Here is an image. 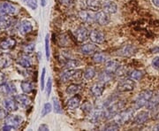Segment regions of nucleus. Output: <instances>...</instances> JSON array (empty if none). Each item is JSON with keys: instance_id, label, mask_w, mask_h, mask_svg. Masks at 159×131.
Instances as JSON below:
<instances>
[{"instance_id": "1", "label": "nucleus", "mask_w": 159, "mask_h": 131, "mask_svg": "<svg viewBox=\"0 0 159 131\" xmlns=\"http://www.w3.org/2000/svg\"><path fill=\"white\" fill-rule=\"evenodd\" d=\"M125 106V102L123 100H115L110 105L103 107V119L110 120L114 118L119 112H121Z\"/></svg>"}, {"instance_id": "2", "label": "nucleus", "mask_w": 159, "mask_h": 131, "mask_svg": "<svg viewBox=\"0 0 159 131\" xmlns=\"http://www.w3.org/2000/svg\"><path fill=\"white\" fill-rule=\"evenodd\" d=\"M134 115V110L132 108H128L119 112L114 118H115V121L117 123H119V125H125V124L129 123L131 120H133Z\"/></svg>"}, {"instance_id": "3", "label": "nucleus", "mask_w": 159, "mask_h": 131, "mask_svg": "<svg viewBox=\"0 0 159 131\" xmlns=\"http://www.w3.org/2000/svg\"><path fill=\"white\" fill-rule=\"evenodd\" d=\"M153 91L150 90H144L141 91L134 101V109H141L145 106L148 100L153 96Z\"/></svg>"}, {"instance_id": "4", "label": "nucleus", "mask_w": 159, "mask_h": 131, "mask_svg": "<svg viewBox=\"0 0 159 131\" xmlns=\"http://www.w3.org/2000/svg\"><path fill=\"white\" fill-rule=\"evenodd\" d=\"M134 88H135L134 81L131 78H128V79H123L119 81L117 85V91L119 92H127V91H134Z\"/></svg>"}, {"instance_id": "5", "label": "nucleus", "mask_w": 159, "mask_h": 131, "mask_svg": "<svg viewBox=\"0 0 159 131\" xmlns=\"http://www.w3.org/2000/svg\"><path fill=\"white\" fill-rule=\"evenodd\" d=\"M17 13V8L14 5L8 2H3L0 4V14L6 16H13Z\"/></svg>"}, {"instance_id": "6", "label": "nucleus", "mask_w": 159, "mask_h": 131, "mask_svg": "<svg viewBox=\"0 0 159 131\" xmlns=\"http://www.w3.org/2000/svg\"><path fill=\"white\" fill-rule=\"evenodd\" d=\"M89 35H90V33H89V29H87L86 27H83V26L79 27L74 31L75 39L78 41L79 43H85V42H87L89 39Z\"/></svg>"}, {"instance_id": "7", "label": "nucleus", "mask_w": 159, "mask_h": 131, "mask_svg": "<svg viewBox=\"0 0 159 131\" xmlns=\"http://www.w3.org/2000/svg\"><path fill=\"white\" fill-rule=\"evenodd\" d=\"M3 106L8 113H13L19 109V104L14 97H8L3 100Z\"/></svg>"}, {"instance_id": "8", "label": "nucleus", "mask_w": 159, "mask_h": 131, "mask_svg": "<svg viewBox=\"0 0 159 131\" xmlns=\"http://www.w3.org/2000/svg\"><path fill=\"white\" fill-rule=\"evenodd\" d=\"M22 121V117L20 115H17V114H8L5 118V124L12 126L16 129L21 125Z\"/></svg>"}, {"instance_id": "9", "label": "nucleus", "mask_w": 159, "mask_h": 131, "mask_svg": "<svg viewBox=\"0 0 159 131\" xmlns=\"http://www.w3.org/2000/svg\"><path fill=\"white\" fill-rule=\"evenodd\" d=\"M95 21L96 23L101 25V26H105L110 22L111 19L109 16V13L105 12L104 11H98L95 13Z\"/></svg>"}, {"instance_id": "10", "label": "nucleus", "mask_w": 159, "mask_h": 131, "mask_svg": "<svg viewBox=\"0 0 159 131\" xmlns=\"http://www.w3.org/2000/svg\"><path fill=\"white\" fill-rule=\"evenodd\" d=\"M136 48L134 45L127 44L121 47L119 51H117V55L121 56V57H131L136 52Z\"/></svg>"}, {"instance_id": "11", "label": "nucleus", "mask_w": 159, "mask_h": 131, "mask_svg": "<svg viewBox=\"0 0 159 131\" xmlns=\"http://www.w3.org/2000/svg\"><path fill=\"white\" fill-rule=\"evenodd\" d=\"M104 90H105V83L99 81L98 82H96L91 86L90 92L94 97H102Z\"/></svg>"}, {"instance_id": "12", "label": "nucleus", "mask_w": 159, "mask_h": 131, "mask_svg": "<svg viewBox=\"0 0 159 131\" xmlns=\"http://www.w3.org/2000/svg\"><path fill=\"white\" fill-rule=\"evenodd\" d=\"M0 93L3 95H16L17 94V89L12 82H6V84L0 86Z\"/></svg>"}, {"instance_id": "13", "label": "nucleus", "mask_w": 159, "mask_h": 131, "mask_svg": "<svg viewBox=\"0 0 159 131\" xmlns=\"http://www.w3.org/2000/svg\"><path fill=\"white\" fill-rule=\"evenodd\" d=\"M89 39L92 41V43L95 44H102L105 41V35L102 32L101 30H97V29H94L90 32V35H89Z\"/></svg>"}, {"instance_id": "14", "label": "nucleus", "mask_w": 159, "mask_h": 131, "mask_svg": "<svg viewBox=\"0 0 159 131\" xmlns=\"http://www.w3.org/2000/svg\"><path fill=\"white\" fill-rule=\"evenodd\" d=\"M97 49L98 47L95 44V43H88L80 46V51L84 55H93L94 53H96Z\"/></svg>"}, {"instance_id": "15", "label": "nucleus", "mask_w": 159, "mask_h": 131, "mask_svg": "<svg viewBox=\"0 0 159 131\" xmlns=\"http://www.w3.org/2000/svg\"><path fill=\"white\" fill-rule=\"evenodd\" d=\"M16 63H17L19 66H20L21 68L25 69L30 68L32 67V60H31V58L29 57V55L28 54H23L21 56L18 58L16 59Z\"/></svg>"}, {"instance_id": "16", "label": "nucleus", "mask_w": 159, "mask_h": 131, "mask_svg": "<svg viewBox=\"0 0 159 131\" xmlns=\"http://www.w3.org/2000/svg\"><path fill=\"white\" fill-rule=\"evenodd\" d=\"M102 11L107 12L109 14L111 13H115L118 11V6L116 5V3L111 1V0H105L102 1Z\"/></svg>"}, {"instance_id": "17", "label": "nucleus", "mask_w": 159, "mask_h": 131, "mask_svg": "<svg viewBox=\"0 0 159 131\" xmlns=\"http://www.w3.org/2000/svg\"><path fill=\"white\" fill-rule=\"evenodd\" d=\"M79 17L83 22L89 23V24L96 23V21H95V13H93V12H91L89 11H85V10L80 11L79 12Z\"/></svg>"}, {"instance_id": "18", "label": "nucleus", "mask_w": 159, "mask_h": 131, "mask_svg": "<svg viewBox=\"0 0 159 131\" xmlns=\"http://www.w3.org/2000/svg\"><path fill=\"white\" fill-rule=\"evenodd\" d=\"M14 97H15L18 104L22 107H27L31 104V98L26 93H24V94H16L14 96Z\"/></svg>"}, {"instance_id": "19", "label": "nucleus", "mask_w": 159, "mask_h": 131, "mask_svg": "<svg viewBox=\"0 0 159 131\" xmlns=\"http://www.w3.org/2000/svg\"><path fill=\"white\" fill-rule=\"evenodd\" d=\"M87 7L92 12H98L102 9V0H86Z\"/></svg>"}, {"instance_id": "20", "label": "nucleus", "mask_w": 159, "mask_h": 131, "mask_svg": "<svg viewBox=\"0 0 159 131\" xmlns=\"http://www.w3.org/2000/svg\"><path fill=\"white\" fill-rule=\"evenodd\" d=\"M15 45H16L15 39H13L11 37H8L0 43V49L3 51H9V50L13 49Z\"/></svg>"}, {"instance_id": "21", "label": "nucleus", "mask_w": 159, "mask_h": 131, "mask_svg": "<svg viewBox=\"0 0 159 131\" xmlns=\"http://www.w3.org/2000/svg\"><path fill=\"white\" fill-rule=\"evenodd\" d=\"M120 64H119V61L117 60H113V59H110V60H107L105 62V67H104V70L107 71L111 74H115L117 69L119 68Z\"/></svg>"}, {"instance_id": "22", "label": "nucleus", "mask_w": 159, "mask_h": 131, "mask_svg": "<svg viewBox=\"0 0 159 131\" xmlns=\"http://www.w3.org/2000/svg\"><path fill=\"white\" fill-rule=\"evenodd\" d=\"M148 119V113L145 111H142L134 117V123L136 125H142L144 124Z\"/></svg>"}, {"instance_id": "23", "label": "nucleus", "mask_w": 159, "mask_h": 131, "mask_svg": "<svg viewBox=\"0 0 159 131\" xmlns=\"http://www.w3.org/2000/svg\"><path fill=\"white\" fill-rule=\"evenodd\" d=\"M146 106L148 110H155V109L159 107V91L157 93H156L155 95L153 94V96L147 103Z\"/></svg>"}, {"instance_id": "24", "label": "nucleus", "mask_w": 159, "mask_h": 131, "mask_svg": "<svg viewBox=\"0 0 159 131\" xmlns=\"http://www.w3.org/2000/svg\"><path fill=\"white\" fill-rule=\"evenodd\" d=\"M33 30V26L30 21H23L20 25V34L23 35H26L31 33Z\"/></svg>"}, {"instance_id": "25", "label": "nucleus", "mask_w": 159, "mask_h": 131, "mask_svg": "<svg viewBox=\"0 0 159 131\" xmlns=\"http://www.w3.org/2000/svg\"><path fill=\"white\" fill-rule=\"evenodd\" d=\"M80 105V97L79 96H74L67 101V107L70 110H75Z\"/></svg>"}, {"instance_id": "26", "label": "nucleus", "mask_w": 159, "mask_h": 131, "mask_svg": "<svg viewBox=\"0 0 159 131\" xmlns=\"http://www.w3.org/2000/svg\"><path fill=\"white\" fill-rule=\"evenodd\" d=\"M34 83L30 81H22L20 82V89L21 91L26 93V94H29L32 91H34Z\"/></svg>"}, {"instance_id": "27", "label": "nucleus", "mask_w": 159, "mask_h": 131, "mask_svg": "<svg viewBox=\"0 0 159 131\" xmlns=\"http://www.w3.org/2000/svg\"><path fill=\"white\" fill-rule=\"evenodd\" d=\"M102 118H103V110L102 109H98V110L93 112L90 114L89 120H90L91 122H93V123H97Z\"/></svg>"}, {"instance_id": "28", "label": "nucleus", "mask_w": 159, "mask_h": 131, "mask_svg": "<svg viewBox=\"0 0 159 131\" xmlns=\"http://www.w3.org/2000/svg\"><path fill=\"white\" fill-rule=\"evenodd\" d=\"M11 26V20L6 15L0 14V29H7Z\"/></svg>"}, {"instance_id": "29", "label": "nucleus", "mask_w": 159, "mask_h": 131, "mask_svg": "<svg viewBox=\"0 0 159 131\" xmlns=\"http://www.w3.org/2000/svg\"><path fill=\"white\" fill-rule=\"evenodd\" d=\"M11 58L8 55H6V54L0 55V69L7 68L11 65Z\"/></svg>"}, {"instance_id": "30", "label": "nucleus", "mask_w": 159, "mask_h": 131, "mask_svg": "<svg viewBox=\"0 0 159 131\" xmlns=\"http://www.w3.org/2000/svg\"><path fill=\"white\" fill-rule=\"evenodd\" d=\"M96 74H97V72H96V70L94 68H92V67H89V68H87L85 69V71L83 72V77L85 78L86 80L89 81L92 80L95 76H96Z\"/></svg>"}, {"instance_id": "31", "label": "nucleus", "mask_w": 159, "mask_h": 131, "mask_svg": "<svg viewBox=\"0 0 159 131\" xmlns=\"http://www.w3.org/2000/svg\"><path fill=\"white\" fill-rule=\"evenodd\" d=\"M143 72L141 70H137V69H134L130 72H128V76L130 77L131 79L134 81H139L142 79L143 77Z\"/></svg>"}, {"instance_id": "32", "label": "nucleus", "mask_w": 159, "mask_h": 131, "mask_svg": "<svg viewBox=\"0 0 159 131\" xmlns=\"http://www.w3.org/2000/svg\"><path fill=\"white\" fill-rule=\"evenodd\" d=\"M93 61L95 63H97V64H101V63L106 62V56L102 53V52H96L93 54Z\"/></svg>"}, {"instance_id": "33", "label": "nucleus", "mask_w": 159, "mask_h": 131, "mask_svg": "<svg viewBox=\"0 0 159 131\" xmlns=\"http://www.w3.org/2000/svg\"><path fill=\"white\" fill-rule=\"evenodd\" d=\"M74 69H67L66 71H65L62 74H61V81L64 82H66L69 80H73V75H74Z\"/></svg>"}, {"instance_id": "34", "label": "nucleus", "mask_w": 159, "mask_h": 131, "mask_svg": "<svg viewBox=\"0 0 159 131\" xmlns=\"http://www.w3.org/2000/svg\"><path fill=\"white\" fill-rule=\"evenodd\" d=\"M112 77H113V74H111V73H109L107 71H103L102 72L100 75H99V81L100 82H110V81L112 79Z\"/></svg>"}, {"instance_id": "35", "label": "nucleus", "mask_w": 159, "mask_h": 131, "mask_svg": "<svg viewBox=\"0 0 159 131\" xmlns=\"http://www.w3.org/2000/svg\"><path fill=\"white\" fill-rule=\"evenodd\" d=\"M80 91V85L78 84H70L69 86H67V88H66V94H68V95H75V94H77L78 93V91Z\"/></svg>"}, {"instance_id": "36", "label": "nucleus", "mask_w": 159, "mask_h": 131, "mask_svg": "<svg viewBox=\"0 0 159 131\" xmlns=\"http://www.w3.org/2000/svg\"><path fill=\"white\" fill-rule=\"evenodd\" d=\"M80 61L77 59H67L65 64V67L67 69H75L80 66Z\"/></svg>"}, {"instance_id": "37", "label": "nucleus", "mask_w": 159, "mask_h": 131, "mask_svg": "<svg viewBox=\"0 0 159 131\" xmlns=\"http://www.w3.org/2000/svg\"><path fill=\"white\" fill-rule=\"evenodd\" d=\"M58 44L60 46H70L72 44V42L66 35H62L61 37L58 38Z\"/></svg>"}, {"instance_id": "38", "label": "nucleus", "mask_w": 159, "mask_h": 131, "mask_svg": "<svg viewBox=\"0 0 159 131\" xmlns=\"http://www.w3.org/2000/svg\"><path fill=\"white\" fill-rule=\"evenodd\" d=\"M52 102H53V111L56 114H62V109H61V105L59 100L57 99V97H53L52 98Z\"/></svg>"}, {"instance_id": "39", "label": "nucleus", "mask_w": 159, "mask_h": 131, "mask_svg": "<svg viewBox=\"0 0 159 131\" xmlns=\"http://www.w3.org/2000/svg\"><path fill=\"white\" fill-rule=\"evenodd\" d=\"M80 108H81V111L84 112L85 114H91L92 111H93V105L90 102H89V101H86L85 103L82 104V105L80 106Z\"/></svg>"}, {"instance_id": "40", "label": "nucleus", "mask_w": 159, "mask_h": 131, "mask_svg": "<svg viewBox=\"0 0 159 131\" xmlns=\"http://www.w3.org/2000/svg\"><path fill=\"white\" fill-rule=\"evenodd\" d=\"M52 105H51V103H46L44 104L43 107L42 109V113H41V117H45L46 115L50 114L52 110Z\"/></svg>"}, {"instance_id": "41", "label": "nucleus", "mask_w": 159, "mask_h": 131, "mask_svg": "<svg viewBox=\"0 0 159 131\" xmlns=\"http://www.w3.org/2000/svg\"><path fill=\"white\" fill-rule=\"evenodd\" d=\"M119 128H120V125L114 120L113 122H111V123H108L107 125L105 126V127L103 128V130H106V131L119 130Z\"/></svg>"}, {"instance_id": "42", "label": "nucleus", "mask_w": 159, "mask_h": 131, "mask_svg": "<svg viewBox=\"0 0 159 131\" xmlns=\"http://www.w3.org/2000/svg\"><path fill=\"white\" fill-rule=\"evenodd\" d=\"M126 74H128V72H127V69L125 66H119V68L117 69V71L115 73V74L119 77H124Z\"/></svg>"}, {"instance_id": "43", "label": "nucleus", "mask_w": 159, "mask_h": 131, "mask_svg": "<svg viewBox=\"0 0 159 131\" xmlns=\"http://www.w3.org/2000/svg\"><path fill=\"white\" fill-rule=\"evenodd\" d=\"M45 54L47 59H50L51 52H50V35L47 34L45 36Z\"/></svg>"}, {"instance_id": "44", "label": "nucleus", "mask_w": 159, "mask_h": 131, "mask_svg": "<svg viewBox=\"0 0 159 131\" xmlns=\"http://www.w3.org/2000/svg\"><path fill=\"white\" fill-rule=\"evenodd\" d=\"M34 48H35V45H34V44H29L28 45H26L24 47V49H23V52L25 53V54H28V55H30V54H32L34 51Z\"/></svg>"}, {"instance_id": "45", "label": "nucleus", "mask_w": 159, "mask_h": 131, "mask_svg": "<svg viewBox=\"0 0 159 131\" xmlns=\"http://www.w3.org/2000/svg\"><path fill=\"white\" fill-rule=\"evenodd\" d=\"M23 1H24V3L29 6V8H31L32 10H36V9H37L38 5H37L36 0H23Z\"/></svg>"}, {"instance_id": "46", "label": "nucleus", "mask_w": 159, "mask_h": 131, "mask_svg": "<svg viewBox=\"0 0 159 131\" xmlns=\"http://www.w3.org/2000/svg\"><path fill=\"white\" fill-rule=\"evenodd\" d=\"M82 73H83V72H82V70H80V69H74V75H73V80H80V79L82 77V75H83Z\"/></svg>"}, {"instance_id": "47", "label": "nucleus", "mask_w": 159, "mask_h": 131, "mask_svg": "<svg viewBox=\"0 0 159 131\" xmlns=\"http://www.w3.org/2000/svg\"><path fill=\"white\" fill-rule=\"evenodd\" d=\"M45 74H46V69L45 68H43V71H42V74H41V90L43 91L44 90V82H45Z\"/></svg>"}, {"instance_id": "48", "label": "nucleus", "mask_w": 159, "mask_h": 131, "mask_svg": "<svg viewBox=\"0 0 159 131\" xmlns=\"http://www.w3.org/2000/svg\"><path fill=\"white\" fill-rule=\"evenodd\" d=\"M51 88H52V81H51V78H49L47 83H46V94H47V97H49L50 95H51Z\"/></svg>"}, {"instance_id": "49", "label": "nucleus", "mask_w": 159, "mask_h": 131, "mask_svg": "<svg viewBox=\"0 0 159 131\" xmlns=\"http://www.w3.org/2000/svg\"><path fill=\"white\" fill-rule=\"evenodd\" d=\"M7 115H8V112L4 107H1L0 106V120L5 119Z\"/></svg>"}, {"instance_id": "50", "label": "nucleus", "mask_w": 159, "mask_h": 131, "mask_svg": "<svg viewBox=\"0 0 159 131\" xmlns=\"http://www.w3.org/2000/svg\"><path fill=\"white\" fill-rule=\"evenodd\" d=\"M152 66H153L154 68L159 69V57L154 58L153 60H152Z\"/></svg>"}, {"instance_id": "51", "label": "nucleus", "mask_w": 159, "mask_h": 131, "mask_svg": "<svg viewBox=\"0 0 159 131\" xmlns=\"http://www.w3.org/2000/svg\"><path fill=\"white\" fill-rule=\"evenodd\" d=\"M6 82H7V81H6V76L3 74V73L0 72V86L6 84Z\"/></svg>"}, {"instance_id": "52", "label": "nucleus", "mask_w": 159, "mask_h": 131, "mask_svg": "<svg viewBox=\"0 0 159 131\" xmlns=\"http://www.w3.org/2000/svg\"><path fill=\"white\" fill-rule=\"evenodd\" d=\"M16 129L14 128V127H12L11 125H8V124H5V126H3L2 127V129H1V130H4V131H10V130H15Z\"/></svg>"}, {"instance_id": "53", "label": "nucleus", "mask_w": 159, "mask_h": 131, "mask_svg": "<svg viewBox=\"0 0 159 131\" xmlns=\"http://www.w3.org/2000/svg\"><path fill=\"white\" fill-rule=\"evenodd\" d=\"M60 2H61V4H63V5L69 6H71V5H73L74 0H60Z\"/></svg>"}, {"instance_id": "54", "label": "nucleus", "mask_w": 159, "mask_h": 131, "mask_svg": "<svg viewBox=\"0 0 159 131\" xmlns=\"http://www.w3.org/2000/svg\"><path fill=\"white\" fill-rule=\"evenodd\" d=\"M38 130H42V131L49 130V127H48V125H46V124H42V125L39 126Z\"/></svg>"}, {"instance_id": "55", "label": "nucleus", "mask_w": 159, "mask_h": 131, "mask_svg": "<svg viewBox=\"0 0 159 131\" xmlns=\"http://www.w3.org/2000/svg\"><path fill=\"white\" fill-rule=\"evenodd\" d=\"M151 51H152L153 53H157V52H159V46L158 47H155V48H153V49L151 50Z\"/></svg>"}, {"instance_id": "56", "label": "nucleus", "mask_w": 159, "mask_h": 131, "mask_svg": "<svg viewBox=\"0 0 159 131\" xmlns=\"http://www.w3.org/2000/svg\"><path fill=\"white\" fill-rule=\"evenodd\" d=\"M152 3H153L155 6L157 7H159V0H152Z\"/></svg>"}, {"instance_id": "57", "label": "nucleus", "mask_w": 159, "mask_h": 131, "mask_svg": "<svg viewBox=\"0 0 159 131\" xmlns=\"http://www.w3.org/2000/svg\"><path fill=\"white\" fill-rule=\"evenodd\" d=\"M153 130H159V123L153 128Z\"/></svg>"}, {"instance_id": "58", "label": "nucleus", "mask_w": 159, "mask_h": 131, "mask_svg": "<svg viewBox=\"0 0 159 131\" xmlns=\"http://www.w3.org/2000/svg\"><path fill=\"white\" fill-rule=\"evenodd\" d=\"M41 3H42V6H45L46 5V0H41Z\"/></svg>"}]
</instances>
